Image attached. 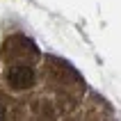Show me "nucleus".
Instances as JSON below:
<instances>
[{"label":"nucleus","mask_w":121,"mask_h":121,"mask_svg":"<svg viewBox=\"0 0 121 121\" xmlns=\"http://www.w3.org/2000/svg\"><path fill=\"white\" fill-rule=\"evenodd\" d=\"M7 80L14 89H30L34 85V73L30 66H23V64H16V66L9 69L7 73Z\"/></svg>","instance_id":"nucleus-1"},{"label":"nucleus","mask_w":121,"mask_h":121,"mask_svg":"<svg viewBox=\"0 0 121 121\" xmlns=\"http://www.w3.org/2000/svg\"><path fill=\"white\" fill-rule=\"evenodd\" d=\"M2 114H5V110H2V105H0V119H2Z\"/></svg>","instance_id":"nucleus-2"}]
</instances>
